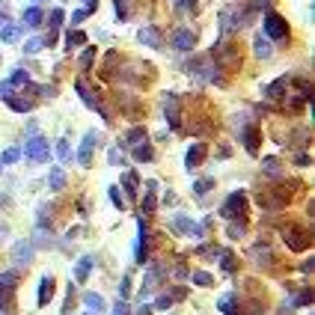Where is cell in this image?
Segmentation results:
<instances>
[{
    "label": "cell",
    "instance_id": "f35d334b",
    "mask_svg": "<svg viewBox=\"0 0 315 315\" xmlns=\"http://www.w3.org/2000/svg\"><path fill=\"white\" fill-rule=\"evenodd\" d=\"M92 60H95V48H84V54H81V68H90Z\"/></svg>",
    "mask_w": 315,
    "mask_h": 315
},
{
    "label": "cell",
    "instance_id": "52a82bcc",
    "mask_svg": "<svg viewBox=\"0 0 315 315\" xmlns=\"http://www.w3.org/2000/svg\"><path fill=\"white\" fill-rule=\"evenodd\" d=\"M95 140H98V131H90V134L81 140V149H77V164H81V167H90V164H92V149H95Z\"/></svg>",
    "mask_w": 315,
    "mask_h": 315
},
{
    "label": "cell",
    "instance_id": "6da1fadb",
    "mask_svg": "<svg viewBox=\"0 0 315 315\" xmlns=\"http://www.w3.org/2000/svg\"><path fill=\"white\" fill-rule=\"evenodd\" d=\"M262 36L270 39V42H283L289 39V21L280 15V12H265V21H262Z\"/></svg>",
    "mask_w": 315,
    "mask_h": 315
},
{
    "label": "cell",
    "instance_id": "b9f144b4",
    "mask_svg": "<svg viewBox=\"0 0 315 315\" xmlns=\"http://www.w3.org/2000/svg\"><path fill=\"white\" fill-rule=\"evenodd\" d=\"M143 137H146V128H134V131L128 134V143H134V146H137V143H143Z\"/></svg>",
    "mask_w": 315,
    "mask_h": 315
},
{
    "label": "cell",
    "instance_id": "bcb514c9",
    "mask_svg": "<svg viewBox=\"0 0 315 315\" xmlns=\"http://www.w3.org/2000/svg\"><path fill=\"white\" fill-rule=\"evenodd\" d=\"M113 315H131V309H128V303H125V300H119V303H116V306H113Z\"/></svg>",
    "mask_w": 315,
    "mask_h": 315
},
{
    "label": "cell",
    "instance_id": "5bb4252c",
    "mask_svg": "<svg viewBox=\"0 0 315 315\" xmlns=\"http://www.w3.org/2000/svg\"><path fill=\"white\" fill-rule=\"evenodd\" d=\"M155 190H158V181H152V179H149V181H146V196L140 200L143 214H152V211H155V205H158V202H155Z\"/></svg>",
    "mask_w": 315,
    "mask_h": 315
},
{
    "label": "cell",
    "instance_id": "9a60e30c",
    "mask_svg": "<svg viewBox=\"0 0 315 315\" xmlns=\"http://www.w3.org/2000/svg\"><path fill=\"white\" fill-rule=\"evenodd\" d=\"M74 92L84 98V104H87L90 110H98V98L92 95V90H90V87H87L84 81H74Z\"/></svg>",
    "mask_w": 315,
    "mask_h": 315
},
{
    "label": "cell",
    "instance_id": "83f0119b",
    "mask_svg": "<svg viewBox=\"0 0 315 315\" xmlns=\"http://www.w3.org/2000/svg\"><path fill=\"white\" fill-rule=\"evenodd\" d=\"M45 21L51 24V30H60V27H63V21H66V12H63L60 6H54V9L48 12V18H45Z\"/></svg>",
    "mask_w": 315,
    "mask_h": 315
},
{
    "label": "cell",
    "instance_id": "8992f818",
    "mask_svg": "<svg viewBox=\"0 0 315 315\" xmlns=\"http://www.w3.org/2000/svg\"><path fill=\"white\" fill-rule=\"evenodd\" d=\"M33 253H36V244L33 241H15L12 244V262L18 268H27L33 262Z\"/></svg>",
    "mask_w": 315,
    "mask_h": 315
},
{
    "label": "cell",
    "instance_id": "7402d4cb",
    "mask_svg": "<svg viewBox=\"0 0 315 315\" xmlns=\"http://www.w3.org/2000/svg\"><path fill=\"white\" fill-rule=\"evenodd\" d=\"M3 101H6V107L15 110V113H30V110H33V101L18 98V95H9V98H3Z\"/></svg>",
    "mask_w": 315,
    "mask_h": 315
},
{
    "label": "cell",
    "instance_id": "ac0fdd59",
    "mask_svg": "<svg viewBox=\"0 0 315 315\" xmlns=\"http://www.w3.org/2000/svg\"><path fill=\"white\" fill-rule=\"evenodd\" d=\"M21 27L18 24H0V39H3V42L6 45H12V42H18V39H21Z\"/></svg>",
    "mask_w": 315,
    "mask_h": 315
},
{
    "label": "cell",
    "instance_id": "5b68a950",
    "mask_svg": "<svg viewBox=\"0 0 315 315\" xmlns=\"http://www.w3.org/2000/svg\"><path fill=\"white\" fill-rule=\"evenodd\" d=\"M217 21H220V30H223V33H235V30H241V27L247 24L244 12H238V9H223Z\"/></svg>",
    "mask_w": 315,
    "mask_h": 315
},
{
    "label": "cell",
    "instance_id": "7bdbcfd3",
    "mask_svg": "<svg viewBox=\"0 0 315 315\" xmlns=\"http://www.w3.org/2000/svg\"><path fill=\"white\" fill-rule=\"evenodd\" d=\"M176 6L184 12H196V0H176Z\"/></svg>",
    "mask_w": 315,
    "mask_h": 315
},
{
    "label": "cell",
    "instance_id": "d590c367",
    "mask_svg": "<svg viewBox=\"0 0 315 315\" xmlns=\"http://www.w3.org/2000/svg\"><path fill=\"white\" fill-rule=\"evenodd\" d=\"M193 283H196V286H205V289H208V286H211L214 280H211V273H208V270H193Z\"/></svg>",
    "mask_w": 315,
    "mask_h": 315
},
{
    "label": "cell",
    "instance_id": "db71d44e",
    "mask_svg": "<svg viewBox=\"0 0 315 315\" xmlns=\"http://www.w3.org/2000/svg\"><path fill=\"white\" fill-rule=\"evenodd\" d=\"M90 3H98V0H87V6H90Z\"/></svg>",
    "mask_w": 315,
    "mask_h": 315
},
{
    "label": "cell",
    "instance_id": "ffe728a7",
    "mask_svg": "<svg viewBox=\"0 0 315 315\" xmlns=\"http://www.w3.org/2000/svg\"><path fill=\"white\" fill-rule=\"evenodd\" d=\"M253 51H256V57L259 60H268L270 54H273V48H270V39H265L262 33L256 36V42H253Z\"/></svg>",
    "mask_w": 315,
    "mask_h": 315
},
{
    "label": "cell",
    "instance_id": "9f6ffc18",
    "mask_svg": "<svg viewBox=\"0 0 315 315\" xmlns=\"http://www.w3.org/2000/svg\"><path fill=\"white\" fill-rule=\"evenodd\" d=\"M173 3H176V0H173Z\"/></svg>",
    "mask_w": 315,
    "mask_h": 315
},
{
    "label": "cell",
    "instance_id": "4fadbf2b",
    "mask_svg": "<svg viewBox=\"0 0 315 315\" xmlns=\"http://www.w3.org/2000/svg\"><path fill=\"white\" fill-rule=\"evenodd\" d=\"M164 116H167L170 128H181V122H179V98L176 95H164Z\"/></svg>",
    "mask_w": 315,
    "mask_h": 315
},
{
    "label": "cell",
    "instance_id": "f5cc1de1",
    "mask_svg": "<svg viewBox=\"0 0 315 315\" xmlns=\"http://www.w3.org/2000/svg\"><path fill=\"white\" fill-rule=\"evenodd\" d=\"M0 238H6V226H0Z\"/></svg>",
    "mask_w": 315,
    "mask_h": 315
},
{
    "label": "cell",
    "instance_id": "30bf717a",
    "mask_svg": "<svg viewBox=\"0 0 315 315\" xmlns=\"http://www.w3.org/2000/svg\"><path fill=\"white\" fill-rule=\"evenodd\" d=\"M238 137H241V143H244V149H247L250 155L259 152V125H241Z\"/></svg>",
    "mask_w": 315,
    "mask_h": 315
},
{
    "label": "cell",
    "instance_id": "277c9868",
    "mask_svg": "<svg viewBox=\"0 0 315 315\" xmlns=\"http://www.w3.org/2000/svg\"><path fill=\"white\" fill-rule=\"evenodd\" d=\"M170 45H173L176 51H193V48H196V30L179 27V30L173 33V39H170Z\"/></svg>",
    "mask_w": 315,
    "mask_h": 315
},
{
    "label": "cell",
    "instance_id": "44dd1931",
    "mask_svg": "<svg viewBox=\"0 0 315 315\" xmlns=\"http://www.w3.org/2000/svg\"><path fill=\"white\" fill-rule=\"evenodd\" d=\"M137 181H140V179H137L134 170H125V173H122V187H125V193L131 196V200H137Z\"/></svg>",
    "mask_w": 315,
    "mask_h": 315
},
{
    "label": "cell",
    "instance_id": "4dcf8cb0",
    "mask_svg": "<svg viewBox=\"0 0 315 315\" xmlns=\"http://www.w3.org/2000/svg\"><path fill=\"white\" fill-rule=\"evenodd\" d=\"M54 155L60 158L63 164H68V161H71V149H68V140H66V137H63V140H57V149H54Z\"/></svg>",
    "mask_w": 315,
    "mask_h": 315
},
{
    "label": "cell",
    "instance_id": "f6af8a7d",
    "mask_svg": "<svg viewBox=\"0 0 315 315\" xmlns=\"http://www.w3.org/2000/svg\"><path fill=\"white\" fill-rule=\"evenodd\" d=\"M0 95H3V98H9V95H15V87H12L9 81H3V84H0Z\"/></svg>",
    "mask_w": 315,
    "mask_h": 315
},
{
    "label": "cell",
    "instance_id": "8d00e7d4",
    "mask_svg": "<svg viewBox=\"0 0 315 315\" xmlns=\"http://www.w3.org/2000/svg\"><path fill=\"white\" fill-rule=\"evenodd\" d=\"M45 45H42V39L39 36H33V39H27V45H24V54H39Z\"/></svg>",
    "mask_w": 315,
    "mask_h": 315
},
{
    "label": "cell",
    "instance_id": "8fae6325",
    "mask_svg": "<svg viewBox=\"0 0 315 315\" xmlns=\"http://www.w3.org/2000/svg\"><path fill=\"white\" fill-rule=\"evenodd\" d=\"M205 143H193L190 149H187V155H184V167L187 170H196V167H200L202 161H205Z\"/></svg>",
    "mask_w": 315,
    "mask_h": 315
},
{
    "label": "cell",
    "instance_id": "6f0895ef",
    "mask_svg": "<svg viewBox=\"0 0 315 315\" xmlns=\"http://www.w3.org/2000/svg\"><path fill=\"white\" fill-rule=\"evenodd\" d=\"M36 3H39V0H36Z\"/></svg>",
    "mask_w": 315,
    "mask_h": 315
},
{
    "label": "cell",
    "instance_id": "816d5d0a",
    "mask_svg": "<svg viewBox=\"0 0 315 315\" xmlns=\"http://www.w3.org/2000/svg\"><path fill=\"white\" fill-rule=\"evenodd\" d=\"M0 18L6 21V0H0Z\"/></svg>",
    "mask_w": 315,
    "mask_h": 315
},
{
    "label": "cell",
    "instance_id": "d6986e66",
    "mask_svg": "<svg viewBox=\"0 0 315 315\" xmlns=\"http://www.w3.org/2000/svg\"><path fill=\"white\" fill-rule=\"evenodd\" d=\"M42 21H45V12L39 6H27L24 9V27H39Z\"/></svg>",
    "mask_w": 315,
    "mask_h": 315
},
{
    "label": "cell",
    "instance_id": "cb8c5ba5",
    "mask_svg": "<svg viewBox=\"0 0 315 315\" xmlns=\"http://www.w3.org/2000/svg\"><path fill=\"white\" fill-rule=\"evenodd\" d=\"M286 84H289V77H280V81H273L270 87H265V98H283Z\"/></svg>",
    "mask_w": 315,
    "mask_h": 315
},
{
    "label": "cell",
    "instance_id": "484cf974",
    "mask_svg": "<svg viewBox=\"0 0 315 315\" xmlns=\"http://www.w3.org/2000/svg\"><path fill=\"white\" fill-rule=\"evenodd\" d=\"M21 161V149L18 146H9L3 155H0V167H9V164H18Z\"/></svg>",
    "mask_w": 315,
    "mask_h": 315
},
{
    "label": "cell",
    "instance_id": "7dc6e473",
    "mask_svg": "<svg viewBox=\"0 0 315 315\" xmlns=\"http://www.w3.org/2000/svg\"><path fill=\"white\" fill-rule=\"evenodd\" d=\"M241 235H244V223H241V226H238V223L229 226V238H241Z\"/></svg>",
    "mask_w": 315,
    "mask_h": 315
},
{
    "label": "cell",
    "instance_id": "f1b7e54d",
    "mask_svg": "<svg viewBox=\"0 0 315 315\" xmlns=\"http://www.w3.org/2000/svg\"><path fill=\"white\" fill-rule=\"evenodd\" d=\"M84 303L90 306V312H101V309H104V297H101V294H95V292L84 294Z\"/></svg>",
    "mask_w": 315,
    "mask_h": 315
},
{
    "label": "cell",
    "instance_id": "603a6c76",
    "mask_svg": "<svg viewBox=\"0 0 315 315\" xmlns=\"http://www.w3.org/2000/svg\"><path fill=\"white\" fill-rule=\"evenodd\" d=\"M48 187H51L54 193H60V190L66 187V173H63L60 167H54V170L48 173Z\"/></svg>",
    "mask_w": 315,
    "mask_h": 315
},
{
    "label": "cell",
    "instance_id": "7a4b0ae2",
    "mask_svg": "<svg viewBox=\"0 0 315 315\" xmlns=\"http://www.w3.org/2000/svg\"><path fill=\"white\" fill-rule=\"evenodd\" d=\"M24 152H27V161H33V164H45V161H51V143H48L42 134L27 137Z\"/></svg>",
    "mask_w": 315,
    "mask_h": 315
},
{
    "label": "cell",
    "instance_id": "1f68e13d",
    "mask_svg": "<svg viewBox=\"0 0 315 315\" xmlns=\"http://www.w3.org/2000/svg\"><path fill=\"white\" fill-rule=\"evenodd\" d=\"M87 42V36L81 30H68L66 33V48H74V45H84Z\"/></svg>",
    "mask_w": 315,
    "mask_h": 315
},
{
    "label": "cell",
    "instance_id": "836d02e7",
    "mask_svg": "<svg viewBox=\"0 0 315 315\" xmlns=\"http://www.w3.org/2000/svg\"><path fill=\"white\" fill-rule=\"evenodd\" d=\"M217 256H220V265H223V270H226V273H232V270H235V256H232L229 250H217Z\"/></svg>",
    "mask_w": 315,
    "mask_h": 315
},
{
    "label": "cell",
    "instance_id": "681fc988",
    "mask_svg": "<svg viewBox=\"0 0 315 315\" xmlns=\"http://www.w3.org/2000/svg\"><path fill=\"white\" fill-rule=\"evenodd\" d=\"M294 164H297V167H306V164H309V155H297Z\"/></svg>",
    "mask_w": 315,
    "mask_h": 315
},
{
    "label": "cell",
    "instance_id": "c3c4849f",
    "mask_svg": "<svg viewBox=\"0 0 315 315\" xmlns=\"http://www.w3.org/2000/svg\"><path fill=\"white\" fill-rule=\"evenodd\" d=\"M107 161L116 167V164H119V152H116V149H110V152H107Z\"/></svg>",
    "mask_w": 315,
    "mask_h": 315
},
{
    "label": "cell",
    "instance_id": "d6a6232c",
    "mask_svg": "<svg viewBox=\"0 0 315 315\" xmlns=\"http://www.w3.org/2000/svg\"><path fill=\"white\" fill-rule=\"evenodd\" d=\"M9 84H12V87H27V84H30V74H27L24 68H15L12 77H9Z\"/></svg>",
    "mask_w": 315,
    "mask_h": 315
},
{
    "label": "cell",
    "instance_id": "4316f807",
    "mask_svg": "<svg viewBox=\"0 0 315 315\" xmlns=\"http://www.w3.org/2000/svg\"><path fill=\"white\" fill-rule=\"evenodd\" d=\"M134 161H155V152L149 143H137L134 146Z\"/></svg>",
    "mask_w": 315,
    "mask_h": 315
},
{
    "label": "cell",
    "instance_id": "2e32d148",
    "mask_svg": "<svg viewBox=\"0 0 315 315\" xmlns=\"http://www.w3.org/2000/svg\"><path fill=\"white\" fill-rule=\"evenodd\" d=\"M92 265H95V259H92V256H81V262H77V268H74V280H77V283H87Z\"/></svg>",
    "mask_w": 315,
    "mask_h": 315
},
{
    "label": "cell",
    "instance_id": "d4e9b609",
    "mask_svg": "<svg viewBox=\"0 0 315 315\" xmlns=\"http://www.w3.org/2000/svg\"><path fill=\"white\" fill-rule=\"evenodd\" d=\"M262 170L270 176V179H283V173H280V161H277V158H265V161H262Z\"/></svg>",
    "mask_w": 315,
    "mask_h": 315
},
{
    "label": "cell",
    "instance_id": "ee69618b",
    "mask_svg": "<svg viewBox=\"0 0 315 315\" xmlns=\"http://www.w3.org/2000/svg\"><path fill=\"white\" fill-rule=\"evenodd\" d=\"M155 306H158V309H170V306H173V297H170V294H161V297L155 300Z\"/></svg>",
    "mask_w": 315,
    "mask_h": 315
},
{
    "label": "cell",
    "instance_id": "680465c9",
    "mask_svg": "<svg viewBox=\"0 0 315 315\" xmlns=\"http://www.w3.org/2000/svg\"><path fill=\"white\" fill-rule=\"evenodd\" d=\"M90 315H92V312H90Z\"/></svg>",
    "mask_w": 315,
    "mask_h": 315
},
{
    "label": "cell",
    "instance_id": "9c48e42d",
    "mask_svg": "<svg viewBox=\"0 0 315 315\" xmlns=\"http://www.w3.org/2000/svg\"><path fill=\"white\" fill-rule=\"evenodd\" d=\"M283 238H286V244H289L292 250H306V247H309V235H306L303 229H297V226H289V229L283 232Z\"/></svg>",
    "mask_w": 315,
    "mask_h": 315
},
{
    "label": "cell",
    "instance_id": "ab89813d",
    "mask_svg": "<svg viewBox=\"0 0 315 315\" xmlns=\"http://www.w3.org/2000/svg\"><path fill=\"white\" fill-rule=\"evenodd\" d=\"M90 15H92L90 9H74V12H71V27H74V24H81V21H87Z\"/></svg>",
    "mask_w": 315,
    "mask_h": 315
},
{
    "label": "cell",
    "instance_id": "74e56055",
    "mask_svg": "<svg viewBox=\"0 0 315 315\" xmlns=\"http://www.w3.org/2000/svg\"><path fill=\"white\" fill-rule=\"evenodd\" d=\"M211 187H214V179H202V181H196V184H193V193H196V196H202V193H208Z\"/></svg>",
    "mask_w": 315,
    "mask_h": 315
},
{
    "label": "cell",
    "instance_id": "7c38bea8",
    "mask_svg": "<svg viewBox=\"0 0 315 315\" xmlns=\"http://www.w3.org/2000/svg\"><path fill=\"white\" fill-rule=\"evenodd\" d=\"M137 39H140V42L143 45H149V48H164V42H161V30H158V27H140V33H137Z\"/></svg>",
    "mask_w": 315,
    "mask_h": 315
},
{
    "label": "cell",
    "instance_id": "e575fe53",
    "mask_svg": "<svg viewBox=\"0 0 315 315\" xmlns=\"http://www.w3.org/2000/svg\"><path fill=\"white\" fill-rule=\"evenodd\" d=\"M107 193H110V202H113V208L125 211V200H122V190H119V187H110Z\"/></svg>",
    "mask_w": 315,
    "mask_h": 315
},
{
    "label": "cell",
    "instance_id": "ba28073f",
    "mask_svg": "<svg viewBox=\"0 0 315 315\" xmlns=\"http://www.w3.org/2000/svg\"><path fill=\"white\" fill-rule=\"evenodd\" d=\"M137 226H140V232H137L134 256H137V262H140V265H146V253H149V229H146V217H137Z\"/></svg>",
    "mask_w": 315,
    "mask_h": 315
},
{
    "label": "cell",
    "instance_id": "f546056e",
    "mask_svg": "<svg viewBox=\"0 0 315 315\" xmlns=\"http://www.w3.org/2000/svg\"><path fill=\"white\" fill-rule=\"evenodd\" d=\"M217 309H220L223 315H235V294H232V292L223 294V297L217 300Z\"/></svg>",
    "mask_w": 315,
    "mask_h": 315
},
{
    "label": "cell",
    "instance_id": "60d3db41",
    "mask_svg": "<svg viewBox=\"0 0 315 315\" xmlns=\"http://www.w3.org/2000/svg\"><path fill=\"white\" fill-rule=\"evenodd\" d=\"M128 294H131V280L122 277V283H119V300H128Z\"/></svg>",
    "mask_w": 315,
    "mask_h": 315
},
{
    "label": "cell",
    "instance_id": "e0dca14e",
    "mask_svg": "<svg viewBox=\"0 0 315 315\" xmlns=\"http://www.w3.org/2000/svg\"><path fill=\"white\" fill-rule=\"evenodd\" d=\"M51 297H54V277H42V283H39V306H48Z\"/></svg>",
    "mask_w": 315,
    "mask_h": 315
},
{
    "label": "cell",
    "instance_id": "11a10c76",
    "mask_svg": "<svg viewBox=\"0 0 315 315\" xmlns=\"http://www.w3.org/2000/svg\"><path fill=\"white\" fill-rule=\"evenodd\" d=\"M0 170H3V167H0Z\"/></svg>",
    "mask_w": 315,
    "mask_h": 315
},
{
    "label": "cell",
    "instance_id": "3957f363",
    "mask_svg": "<svg viewBox=\"0 0 315 315\" xmlns=\"http://www.w3.org/2000/svg\"><path fill=\"white\" fill-rule=\"evenodd\" d=\"M170 229L179 232V235H190V238H202V226L196 223V220H190L187 214H176L170 220Z\"/></svg>",
    "mask_w": 315,
    "mask_h": 315
},
{
    "label": "cell",
    "instance_id": "f907efd6",
    "mask_svg": "<svg viewBox=\"0 0 315 315\" xmlns=\"http://www.w3.org/2000/svg\"><path fill=\"white\" fill-rule=\"evenodd\" d=\"M137 315H152V306H149V303H143V306L137 309Z\"/></svg>",
    "mask_w": 315,
    "mask_h": 315
}]
</instances>
